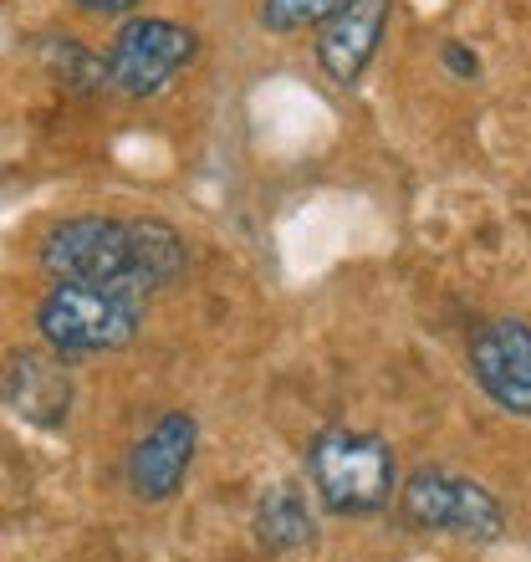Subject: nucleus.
<instances>
[{
	"mask_svg": "<svg viewBox=\"0 0 531 562\" xmlns=\"http://www.w3.org/2000/svg\"><path fill=\"white\" fill-rule=\"evenodd\" d=\"M444 67H450L455 77H465V82H471V77L481 72V61H475V52H465L460 42H444Z\"/></svg>",
	"mask_w": 531,
	"mask_h": 562,
	"instance_id": "obj_14",
	"label": "nucleus"
},
{
	"mask_svg": "<svg viewBox=\"0 0 531 562\" xmlns=\"http://www.w3.org/2000/svg\"><path fill=\"white\" fill-rule=\"evenodd\" d=\"M42 61L46 72L61 77V88L82 92V98H98L103 88H113V72H108V57H92L88 46L77 42V36H46L42 46Z\"/></svg>",
	"mask_w": 531,
	"mask_h": 562,
	"instance_id": "obj_11",
	"label": "nucleus"
},
{
	"mask_svg": "<svg viewBox=\"0 0 531 562\" xmlns=\"http://www.w3.org/2000/svg\"><path fill=\"white\" fill-rule=\"evenodd\" d=\"M88 15H128V11H138L144 0H77Z\"/></svg>",
	"mask_w": 531,
	"mask_h": 562,
	"instance_id": "obj_15",
	"label": "nucleus"
},
{
	"mask_svg": "<svg viewBox=\"0 0 531 562\" xmlns=\"http://www.w3.org/2000/svg\"><path fill=\"white\" fill-rule=\"evenodd\" d=\"M67 353H36V348H15L5 358V379H0V394H5V409L26 425L42 429H61L72 415V373L61 363Z\"/></svg>",
	"mask_w": 531,
	"mask_h": 562,
	"instance_id": "obj_8",
	"label": "nucleus"
},
{
	"mask_svg": "<svg viewBox=\"0 0 531 562\" xmlns=\"http://www.w3.org/2000/svg\"><path fill=\"white\" fill-rule=\"evenodd\" d=\"M312 537H317V517H312L307 491L302 486L281 481V486H271L261 502H256V542H261L266 552L312 548Z\"/></svg>",
	"mask_w": 531,
	"mask_h": 562,
	"instance_id": "obj_10",
	"label": "nucleus"
},
{
	"mask_svg": "<svg viewBox=\"0 0 531 562\" xmlns=\"http://www.w3.org/2000/svg\"><path fill=\"white\" fill-rule=\"evenodd\" d=\"M194 445H200V425H194L190 409H169V415L154 419L144 440L128 450V491L138 502H169L184 475H190Z\"/></svg>",
	"mask_w": 531,
	"mask_h": 562,
	"instance_id": "obj_7",
	"label": "nucleus"
},
{
	"mask_svg": "<svg viewBox=\"0 0 531 562\" xmlns=\"http://www.w3.org/2000/svg\"><path fill=\"white\" fill-rule=\"evenodd\" d=\"M465 363L496 409L517 419L531 415V327L521 317H490L475 327Z\"/></svg>",
	"mask_w": 531,
	"mask_h": 562,
	"instance_id": "obj_6",
	"label": "nucleus"
},
{
	"mask_svg": "<svg viewBox=\"0 0 531 562\" xmlns=\"http://www.w3.org/2000/svg\"><path fill=\"white\" fill-rule=\"evenodd\" d=\"M148 317V286L138 281H52L36 302V327L57 353H118Z\"/></svg>",
	"mask_w": 531,
	"mask_h": 562,
	"instance_id": "obj_1",
	"label": "nucleus"
},
{
	"mask_svg": "<svg viewBox=\"0 0 531 562\" xmlns=\"http://www.w3.org/2000/svg\"><path fill=\"white\" fill-rule=\"evenodd\" d=\"M307 475H312L317 502H323L332 517L384 512L388 496L398 491L388 440L384 435H369V429H348V425H327L312 435Z\"/></svg>",
	"mask_w": 531,
	"mask_h": 562,
	"instance_id": "obj_2",
	"label": "nucleus"
},
{
	"mask_svg": "<svg viewBox=\"0 0 531 562\" xmlns=\"http://www.w3.org/2000/svg\"><path fill=\"white\" fill-rule=\"evenodd\" d=\"M348 0H261V26L266 31H307V26H327Z\"/></svg>",
	"mask_w": 531,
	"mask_h": 562,
	"instance_id": "obj_13",
	"label": "nucleus"
},
{
	"mask_svg": "<svg viewBox=\"0 0 531 562\" xmlns=\"http://www.w3.org/2000/svg\"><path fill=\"white\" fill-rule=\"evenodd\" d=\"M42 271L52 281H138V225L113 215H77L46 231Z\"/></svg>",
	"mask_w": 531,
	"mask_h": 562,
	"instance_id": "obj_4",
	"label": "nucleus"
},
{
	"mask_svg": "<svg viewBox=\"0 0 531 562\" xmlns=\"http://www.w3.org/2000/svg\"><path fill=\"white\" fill-rule=\"evenodd\" d=\"M200 52V36L179 21H163V15H133L123 21L113 46H108V72H113V92L144 103V98H159L169 82H174L184 67Z\"/></svg>",
	"mask_w": 531,
	"mask_h": 562,
	"instance_id": "obj_5",
	"label": "nucleus"
},
{
	"mask_svg": "<svg viewBox=\"0 0 531 562\" xmlns=\"http://www.w3.org/2000/svg\"><path fill=\"white\" fill-rule=\"evenodd\" d=\"M388 15H394V0H348L323 31H317V61L332 82H358L363 67L379 57V42L388 31Z\"/></svg>",
	"mask_w": 531,
	"mask_h": 562,
	"instance_id": "obj_9",
	"label": "nucleus"
},
{
	"mask_svg": "<svg viewBox=\"0 0 531 562\" xmlns=\"http://www.w3.org/2000/svg\"><path fill=\"white\" fill-rule=\"evenodd\" d=\"M138 225V277H144L148 292H163V286H174L184 277V236H179L174 225L163 221H133Z\"/></svg>",
	"mask_w": 531,
	"mask_h": 562,
	"instance_id": "obj_12",
	"label": "nucleus"
},
{
	"mask_svg": "<svg viewBox=\"0 0 531 562\" xmlns=\"http://www.w3.org/2000/svg\"><path fill=\"white\" fill-rule=\"evenodd\" d=\"M398 512L414 532H450L465 542H496L506 532V512L481 481L444 465H419L398 486Z\"/></svg>",
	"mask_w": 531,
	"mask_h": 562,
	"instance_id": "obj_3",
	"label": "nucleus"
}]
</instances>
